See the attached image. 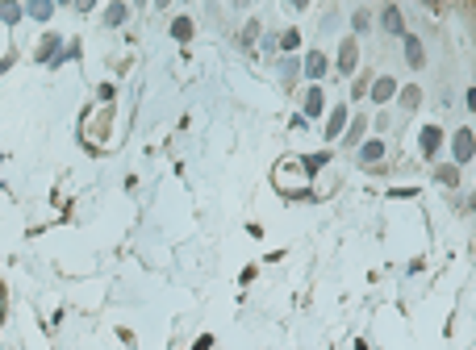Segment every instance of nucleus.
<instances>
[{"label":"nucleus","instance_id":"1","mask_svg":"<svg viewBox=\"0 0 476 350\" xmlns=\"http://www.w3.org/2000/svg\"><path fill=\"white\" fill-rule=\"evenodd\" d=\"M309 167H305V159L301 155H288L280 159L276 167H272V183H276V192L285 196V200H309L314 192H309Z\"/></svg>","mask_w":476,"mask_h":350},{"label":"nucleus","instance_id":"2","mask_svg":"<svg viewBox=\"0 0 476 350\" xmlns=\"http://www.w3.org/2000/svg\"><path fill=\"white\" fill-rule=\"evenodd\" d=\"M113 104H100V109H84V121H80V142L93 150V155H105L109 150V133H113Z\"/></svg>","mask_w":476,"mask_h":350},{"label":"nucleus","instance_id":"3","mask_svg":"<svg viewBox=\"0 0 476 350\" xmlns=\"http://www.w3.org/2000/svg\"><path fill=\"white\" fill-rule=\"evenodd\" d=\"M63 54H67L63 34H42L34 46V63H42V67H63Z\"/></svg>","mask_w":476,"mask_h":350},{"label":"nucleus","instance_id":"4","mask_svg":"<svg viewBox=\"0 0 476 350\" xmlns=\"http://www.w3.org/2000/svg\"><path fill=\"white\" fill-rule=\"evenodd\" d=\"M355 63H359V38L347 34V38L338 42V54H334V71H338V76H355Z\"/></svg>","mask_w":476,"mask_h":350},{"label":"nucleus","instance_id":"5","mask_svg":"<svg viewBox=\"0 0 476 350\" xmlns=\"http://www.w3.org/2000/svg\"><path fill=\"white\" fill-rule=\"evenodd\" d=\"M322 113H326V92H322V84H309L301 92V117L305 121H318Z\"/></svg>","mask_w":476,"mask_h":350},{"label":"nucleus","instance_id":"6","mask_svg":"<svg viewBox=\"0 0 476 350\" xmlns=\"http://www.w3.org/2000/svg\"><path fill=\"white\" fill-rule=\"evenodd\" d=\"M347 126H351V109H347V104H334L331 113H326V130H322V138H326V142H343Z\"/></svg>","mask_w":476,"mask_h":350},{"label":"nucleus","instance_id":"7","mask_svg":"<svg viewBox=\"0 0 476 350\" xmlns=\"http://www.w3.org/2000/svg\"><path fill=\"white\" fill-rule=\"evenodd\" d=\"M301 59H305V80H309V84H322L326 71L334 67L331 59H326V50H305Z\"/></svg>","mask_w":476,"mask_h":350},{"label":"nucleus","instance_id":"8","mask_svg":"<svg viewBox=\"0 0 476 350\" xmlns=\"http://www.w3.org/2000/svg\"><path fill=\"white\" fill-rule=\"evenodd\" d=\"M472 155H476V138H472V130H456V133H451V159H456V167L472 163Z\"/></svg>","mask_w":476,"mask_h":350},{"label":"nucleus","instance_id":"9","mask_svg":"<svg viewBox=\"0 0 476 350\" xmlns=\"http://www.w3.org/2000/svg\"><path fill=\"white\" fill-rule=\"evenodd\" d=\"M276 71H280V84H285V88H297V80L305 76V59H297V54H285V59L276 63Z\"/></svg>","mask_w":476,"mask_h":350},{"label":"nucleus","instance_id":"10","mask_svg":"<svg viewBox=\"0 0 476 350\" xmlns=\"http://www.w3.org/2000/svg\"><path fill=\"white\" fill-rule=\"evenodd\" d=\"M355 159H359V167H368V171H376V163L384 159V142L381 138H368L359 150H355Z\"/></svg>","mask_w":476,"mask_h":350},{"label":"nucleus","instance_id":"11","mask_svg":"<svg viewBox=\"0 0 476 350\" xmlns=\"http://www.w3.org/2000/svg\"><path fill=\"white\" fill-rule=\"evenodd\" d=\"M393 96H401L397 80H393V76H376V80H372V92H368V100H376V104H388Z\"/></svg>","mask_w":476,"mask_h":350},{"label":"nucleus","instance_id":"12","mask_svg":"<svg viewBox=\"0 0 476 350\" xmlns=\"http://www.w3.org/2000/svg\"><path fill=\"white\" fill-rule=\"evenodd\" d=\"M381 25L393 34V38H401V42H405V34H410V30H405V21H401V8H397V4H384V8H381Z\"/></svg>","mask_w":476,"mask_h":350},{"label":"nucleus","instance_id":"13","mask_svg":"<svg viewBox=\"0 0 476 350\" xmlns=\"http://www.w3.org/2000/svg\"><path fill=\"white\" fill-rule=\"evenodd\" d=\"M130 13H134V8H130L126 0H113V4H105V13H100V21H105L109 30H117V25H126V21H130Z\"/></svg>","mask_w":476,"mask_h":350},{"label":"nucleus","instance_id":"14","mask_svg":"<svg viewBox=\"0 0 476 350\" xmlns=\"http://www.w3.org/2000/svg\"><path fill=\"white\" fill-rule=\"evenodd\" d=\"M439 146H443V130H439V126H422V133H418V150H422L427 159H434Z\"/></svg>","mask_w":476,"mask_h":350},{"label":"nucleus","instance_id":"15","mask_svg":"<svg viewBox=\"0 0 476 350\" xmlns=\"http://www.w3.org/2000/svg\"><path fill=\"white\" fill-rule=\"evenodd\" d=\"M364 133H368V117L359 113V117H351V126H347V133H343V146H355V150H359V146L368 142Z\"/></svg>","mask_w":476,"mask_h":350},{"label":"nucleus","instance_id":"16","mask_svg":"<svg viewBox=\"0 0 476 350\" xmlns=\"http://www.w3.org/2000/svg\"><path fill=\"white\" fill-rule=\"evenodd\" d=\"M405 63L410 67H422L427 63V50H422V38L418 34H405Z\"/></svg>","mask_w":476,"mask_h":350},{"label":"nucleus","instance_id":"17","mask_svg":"<svg viewBox=\"0 0 476 350\" xmlns=\"http://www.w3.org/2000/svg\"><path fill=\"white\" fill-rule=\"evenodd\" d=\"M25 17V4H17V0H0V25H17Z\"/></svg>","mask_w":476,"mask_h":350},{"label":"nucleus","instance_id":"18","mask_svg":"<svg viewBox=\"0 0 476 350\" xmlns=\"http://www.w3.org/2000/svg\"><path fill=\"white\" fill-rule=\"evenodd\" d=\"M25 17H34V21H50V17H54V4H50V0H25Z\"/></svg>","mask_w":476,"mask_h":350},{"label":"nucleus","instance_id":"19","mask_svg":"<svg viewBox=\"0 0 476 350\" xmlns=\"http://www.w3.org/2000/svg\"><path fill=\"white\" fill-rule=\"evenodd\" d=\"M192 34H196L192 17H184V13H180V17L172 21V38H176V42H192Z\"/></svg>","mask_w":476,"mask_h":350},{"label":"nucleus","instance_id":"20","mask_svg":"<svg viewBox=\"0 0 476 350\" xmlns=\"http://www.w3.org/2000/svg\"><path fill=\"white\" fill-rule=\"evenodd\" d=\"M280 50H285V54H297V50H301V30H297V25L280 30Z\"/></svg>","mask_w":476,"mask_h":350},{"label":"nucleus","instance_id":"21","mask_svg":"<svg viewBox=\"0 0 476 350\" xmlns=\"http://www.w3.org/2000/svg\"><path fill=\"white\" fill-rule=\"evenodd\" d=\"M434 183H443V188H456V183H460V167H456V163H447V167H434Z\"/></svg>","mask_w":476,"mask_h":350},{"label":"nucleus","instance_id":"22","mask_svg":"<svg viewBox=\"0 0 476 350\" xmlns=\"http://www.w3.org/2000/svg\"><path fill=\"white\" fill-rule=\"evenodd\" d=\"M397 100H401V109H410V113H414V109L422 104V88L405 84V88H401V96H397Z\"/></svg>","mask_w":476,"mask_h":350},{"label":"nucleus","instance_id":"23","mask_svg":"<svg viewBox=\"0 0 476 350\" xmlns=\"http://www.w3.org/2000/svg\"><path fill=\"white\" fill-rule=\"evenodd\" d=\"M301 159H305L309 175H318L322 167H331V150H314V155H301Z\"/></svg>","mask_w":476,"mask_h":350},{"label":"nucleus","instance_id":"24","mask_svg":"<svg viewBox=\"0 0 476 350\" xmlns=\"http://www.w3.org/2000/svg\"><path fill=\"white\" fill-rule=\"evenodd\" d=\"M351 25H355V34H364V30L372 25V13H368V8H355V13H351Z\"/></svg>","mask_w":476,"mask_h":350},{"label":"nucleus","instance_id":"25","mask_svg":"<svg viewBox=\"0 0 476 350\" xmlns=\"http://www.w3.org/2000/svg\"><path fill=\"white\" fill-rule=\"evenodd\" d=\"M259 34H263V30H259V21H246V30H242V46H255Z\"/></svg>","mask_w":476,"mask_h":350},{"label":"nucleus","instance_id":"26","mask_svg":"<svg viewBox=\"0 0 476 350\" xmlns=\"http://www.w3.org/2000/svg\"><path fill=\"white\" fill-rule=\"evenodd\" d=\"M372 92V84H368V76H359L355 84H351V100H359V96H368Z\"/></svg>","mask_w":476,"mask_h":350},{"label":"nucleus","instance_id":"27","mask_svg":"<svg viewBox=\"0 0 476 350\" xmlns=\"http://www.w3.org/2000/svg\"><path fill=\"white\" fill-rule=\"evenodd\" d=\"M96 96H100V104H113V96H117V88H113V84H100V88H96Z\"/></svg>","mask_w":476,"mask_h":350},{"label":"nucleus","instance_id":"28","mask_svg":"<svg viewBox=\"0 0 476 350\" xmlns=\"http://www.w3.org/2000/svg\"><path fill=\"white\" fill-rule=\"evenodd\" d=\"M209 346H213V334H201V338H196L189 350H209Z\"/></svg>","mask_w":476,"mask_h":350},{"label":"nucleus","instance_id":"29","mask_svg":"<svg viewBox=\"0 0 476 350\" xmlns=\"http://www.w3.org/2000/svg\"><path fill=\"white\" fill-rule=\"evenodd\" d=\"M4 317H8V292H4V284H0V325H4Z\"/></svg>","mask_w":476,"mask_h":350},{"label":"nucleus","instance_id":"30","mask_svg":"<svg viewBox=\"0 0 476 350\" xmlns=\"http://www.w3.org/2000/svg\"><path fill=\"white\" fill-rule=\"evenodd\" d=\"M468 109H476V88H468Z\"/></svg>","mask_w":476,"mask_h":350},{"label":"nucleus","instance_id":"31","mask_svg":"<svg viewBox=\"0 0 476 350\" xmlns=\"http://www.w3.org/2000/svg\"><path fill=\"white\" fill-rule=\"evenodd\" d=\"M355 350H368V342H359V338H355Z\"/></svg>","mask_w":476,"mask_h":350},{"label":"nucleus","instance_id":"32","mask_svg":"<svg viewBox=\"0 0 476 350\" xmlns=\"http://www.w3.org/2000/svg\"><path fill=\"white\" fill-rule=\"evenodd\" d=\"M472 209H476V192H472Z\"/></svg>","mask_w":476,"mask_h":350}]
</instances>
